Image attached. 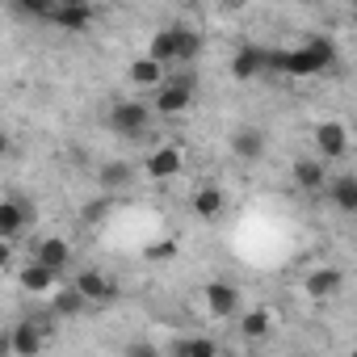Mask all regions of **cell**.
I'll return each instance as SVG.
<instances>
[{
    "label": "cell",
    "mask_w": 357,
    "mask_h": 357,
    "mask_svg": "<svg viewBox=\"0 0 357 357\" xmlns=\"http://www.w3.org/2000/svg\"><path fill=\"white\" fill-rule=\"evenodd\" d=\"M340 68V51L328 34H311L303 38L298 47H286V51H273L269 55V72H282V76H324V72H336Z\"/></svg>",
    "instance_id": "cell-1"
},
{
    "label": "cell",
    "mask_w": 357,
    "mask_h": 357,
    "mask_svg": "<svg viewBox=\"0 0 357 357\" xmlns=\"http://www.w3.org/2000/svg\"><path fill=\"white\" fill-rule=\"evenodd\" d=\"M194 93H198V80L194 72H176V76H164L160 89H151V114L155 118H181L194 109Z\"/></svg>",
    "instance_id": "cell-2"
},
{
    "label": "cell",
    "mask_w": 357,
    "mask_h": 357,
    "mask_svg": "<svg viewBox=\"0 0 357 357\" xmlns=\"http://www.w3.org/2000/svg\"><path fill=\"white\" fill-rule=\"evenodd\" d=\"M55 328H59V319L47 311V315H26V319H17L13 328H9V349H13V357H43V349L55 340Z\"/></svg>",
    "instance_id": "cell-3"
},
{
    "label": "cell",
    "mask_w": 357,
    "mask_h": 357,
    "mask_svg": "<svg viewBox=\"0 0 357 357\" xmlns=\"http://www.w3.org/2000/svg\"><path fill=\"white\" fill-rule=\"evenodd\" d=\"M151 122H155V114H151V105L147 101H139V97H118L114 105H109V114H105V126L118 135V139H147V130H151Z\"/></svg>",
    "instance_id": "cell-4"
},
{
    "label": "cell",
    "mask_w": 357,
    "mask_h": 357,
    "mask_svg": "<svg viewBox=\"0 0 357 357\" xmlns=\"http://www.w3.org/2000/svg\"><path fill=\"white\" fill-rule=\"evenodd\" d=\"M349 147H353V139H349V126H344L340 118H324V122L315 126V160L336 164V160L349 155Z\"/></svg>",
    "instance_id": "cell-5"
},
{
    "label": "cell",
    "mask_w": 357,
    "mask_h": 357,
    "mask_svg": "<svg viewBox=\"0 0 357 357\" xmlns=\"http://www.w3.org/2000/svg\"><path fill=\"white\" fill-rule=\"evenodd\" d=\"M72 290H76L89 307H109V303L122 294V286H118L105 269H80L76 282H72Z\"/></svg>",
    "instance_id": "cell-6"
},
{
    "label": "cell",
    "mask_w": 357,
    "mask_h": 357,
    "mask_svg": "<svg viewBox=\"0 0 357 357\" xmlns=\"http://www.w3.org/2000/svg\"><path fill=\"white\" fill-rule=\"evenodd\" d=\"M34 223V202L30 198H0V240L13 244L30 231Z\"/></svg>",
    "instance_id": "cell-7"
},
{
    "label": "cell",
    "mask_w": 357,
    "mask_h": 357,
    "mask_svg": "<svg viewBox=\"0 0 357 357\" xmlns=\"http://www.w3.org/2000/svg\"><path fill=\"white\" fill-rule=\"evenodd\" d=\"M143 172L151 176V181H172V176L185 172V151L176 143H155L143 160Z\"/></svg>",
    "instance_id": "cell-8"
},
{
    "label": "cell",
    "mask_w": 357,
    "mask_h": 357,
    "mask_svg": "<svg viewBox=\"0 0 357 357\" xmlns=\"http://www.w3.org/2000/svg\"><path fill=\"white\" fill-rule=\"evenodd\" d=\"M47 22L55 30H63V34H84L97 22V9L84 5V0H59V5H51V17Z\"/></svg>",
    "instance_id": "cell-9"
},
{
    "label": "cell",
    "mask_w": 357,
    "mask_h": 357,
    "mask_svg": "<svg viewBox=\"0 0 357 357\" xmlns=\"http://www.w3.org/2000/svg\"><path fill=\"white\" fill-rule=\"evenodd\" d=\"M34 265H43L47 273H55V278H63L68 269H72V244L63 240V236H43L38 244H34V257H30Z\"/></svg>",
    "instance_id": "cell-10"
},
{
    "label": "cell",
    "mask_w": 357,
    "mask_h": 357,
    "mask_svg": "<svg viewBox=\"0 0 357 357\" xmlns=\"http://www.w3.org/2000/svg\"><path fill=\"white\" fill-rule=\"evenodd\" d=\"M340 290H344V269H336V265H319L303 278V294L311 303H332Z\"/></svg>",
    "instance_id": "cell-11"
},
{
    "label": "cell",
    "mask_w": 357,
    "mask_h": 357,
    "mask_svg": "<svg viewBox=\"0 0 357 357\" xmlns=\"http://www.w3.org/2000/svg\"><path fill=\"white\" fill-rule=\"evenodd\" d=\"M202 303H206V311H211L215 319H231V315H240L244 294H240V286H231V282H206V286H202Z\"/></svg>",
    "instance_id": "cell-12"
},
{
    "label": "cell",
    "mask_w": 357,
    "mask_h": 357,
    "mask_svg": "<svg viewBox=\"0 0 357 357\" xmlns=\"http://www.w3.org/2000/svg\"><path fill=\"white\" fill-rule=\"evenodd\" d=\"M269 47H257V43H244L236 55H231V76L240 80V84H248V80H257V76H265L269 72Z\"/></svg>",
    "instance_id": "cell-13"
},
{
    "label": "cell",
    "mask_w": 357,
    "mask_h": 357,
    "mask_svg": "<svg viewBox=\"0 0 357 357\" xmlns=\"http://www.w3.org/2000/svg\"><path fill=\"white\" fill-rule=\"evenodd\" d=\"M328 164L324 160H315V155H298L294 164H290V181L303 190V194H324V185H328Z\"/></svg>",
    "instance_id": "cell-14"
},
{
    "label": "cell",
    "mask_w": 357,
    "mask_h": 357,
    "mask_svg": "<svg viewBox=\"0 0 357 357\" xmlns=\"http://www.w3.org/2000/svg\"><path fill=\"white\" fill-rule=\"evenodd\" d=\"M324 198L332 202V211H340V215H357V176H353V172H336V176H328Z\"/></svg>",
    "instance_id": "cell-15"
},
{
    "label": "cell",
    "mask_w": 357,
    "mask_h": 357,
    "mask_svg": "<svg viewBox=\"0 0 357 357\" xmlns=\"http://www.w3.org/2000/svg\"><path fill=\"white\" fill-rule=\"evenodd\" d=\"M190 211H194L202 223L223 219V211H227V190H223V185H198V190L190 194Z\"/></svg>",
    "instance_id": "cell-16"
},
{
    "label": "cell",
    "mask_w": 357,
    "mask_h": 357,
    "mask_svg": "<svg viewBox=\"0 0 357 357\" xmlns=\"http://www.w3.org/2000/svg\"><path fill=\"white\" fill-rule=\"evenodd\" d=\"M17 286H22V294H30V298H51V294H55V286H59V278H55V273H47L43 265L26 261V265L17 269Z\"/></svg>",
    "instance_id": "cell-17"
},
{
    "label": "cell",
    "mask_w": 357,
    "mask_h": 357,
    "mask_svg": "<svg viewBox=\"0 0 357 357\" xmlns=\"http://www.w3.org/2000/svg\"><path fill=\"white\" fill-rule=\"evenodd\" d=\"M97 185L105 190V198L130 190V185H135V164H126V160H105V164L97 168Z\"/></svg>",
    "instance_id": "cell-18"
},
{
    "label": "cell",
    "mask_w": 357,
    "mask_h": 357,
    "mask_svg": "<svg viewBox=\"0 0 357 357\" xmlns=\"http://www.w3.org/2000/svg\"><path fill=\"white\" fill-rule=\"evenodd\" d=\"M172 43H176V63H181V68H194L202 59V47H206V38L194 26H185V22L172 26Z\"/></svg>",
    "instance_id": "cell-19"
},
{
    "label": "cell",
    "mask_w": 357,
    "mask_h": 357,
    "mask_svg": "<svg viewBox=\"0 0 357 357\" xmlns=\"http://www.w3.org/2000/svg\"><path fill=\"white\" fill-rule=\"evenodd\" d=\"M231 155L257 164V160L265 155V130H261V126H236V130H231Z\"/></svg>",
    "instance_id": "cell-20"
},
{
    "label": "cell",
    "mask_w": 357,
    "mask_h": 357,
    "mask_svg": "<svg viewBox=\"0 0 357 357\" xmlns=\"http://www.w3.org/2000/svg\"><path fill=\"white\" fill-rule=\"evenodd\" d=\"M240 336H244L248 344L269 340V336H273V311H265V307H248V311H240Z\"/></svg>",
    "instance_id": "cell-21"
},
{
    "label": "cell",
    "mask_w": 357,
    "mask_h": 357,
    "mask_svg": "<svg viewBox=\"0 0 357 357\" xmlns=\"http://www.w3.org/2000/svg\"><path fill=\"white\" fill-rule=\"evenodd\" d=\"M147 59H151V63H160L164 72H168V68H176V43H172V26H164V30H155V34H151V43H147Z\"/></svg>",
    "instance_id": "cell-22"
},
{
    "label": "cell",
    "mask_w": 357,
    "mask_h": 357,
    "mask_svg": "<svg viewBox=\"0 0 357 357\" xmlns=\"http://www.w3.org/2000/svg\"><path fill=\"white\" fill-rule=\"evenodd\" d=\"M84 298L72 290V286H55V294H51V315L55 319H76V315H84Z\"/></svg>",
    "instance_id": "cell-23"
},
{
    "label": "cell",
    "mask_w": 357,
    "mask_h": 357,
    "mask_svg": "<svg viewBox=\"0 0 357 357\" xmlns=\"http://www.w3.org/2000/svg\"><path fill=\"white\" fill-rule=\"evenodd\" d=\"M126 76H130V84H139V89H160L168 72H164L160 63H151L147 55H139V59H135V63L126 68Z\"/></svg>",
    "instance_id": "cell-24"
},
{
    "label": "cell",
    "mask_w": 357,
    "mask_h": 357,
    "mask_svg": "<svg viewBox=\"0 0 357 357\" xmlns=\"http://www.w3.org/2000/svg\"><path fill=\"white\" fill-rule=\"evenodd\" d=\"M172 357H219V344L211 336H176Z\"/></svg>",
    "instance_id": "cell-25"
},
{
    "label": "cell",
    "mask_w": 357,
    "mask_h": 357,
    "mask_svg": "<svg viewBox=\"0 0 357 357\" xmlns=\"http://www.w3.org/2000/svg\"><path fill=\"white\" fill-rule=\"evenodd\" d=\"M51 5H55V0H17V5H13V17L47 22V17H51Z\"/></svg>",
    "instance_id": "cell-26"
},
{
    "label": "cell",
    "mask_w": 357,
    "mask_h": 357,
    "mask_svg": "<svg viewBox=\"0 0 357 357\" xmlns=\"http://www.w3.org/2000/svg\"><path fill=\"white\" fill-rule=\"evenodd\" d=\"M122 357H164V353H160V344H155V340L135 336V340H126V344H122Z\"/></svg>",
    "instance_id": "cell-27"
},
{
    "label": "cell",
    "mask_w": 357,
    "mask_h": 357,
    "mask_svg": "<svg viewBox=\"0 0 357 357\" xmlns=\"http://www.w3.org/2000/svg\"><path fill=\"white\" fill-rule=\"evenodd\" d=\"M109 211H114V198H97V202H89V206L80 211V219H84V223L93 227V223H101V219H105Z\"/></svg>",
    "instance_id": "cell-28"
},
{
    "label": "cell",
    "mask_w": 357,
    "mask_h": 357,
    "mask_svg": "<svg viewBox=\"0 0 357 357\" xmlns=\"http://www.w3.org/2000/svg\"><path fill=\"white\" fill-rule=\"evenodd\" d=\"M5 269H13V244L0 240V273H5Z\"/></svg>",
    "instance_id": "cell-29"
},
{
    "label": "cell",
    "mask_w": 357,
    "mask_h": 357,
    "mask_svg": "<svg viewBox=\"0 0 357 357\" xmlns=\"http://www.w3.org/2000/svg\"><path fill=\"white\" fill-rule=\"evenodd\" d=\"M9 151H13V139H9V130H0V160H9Z\"/></svg>",
    "instance_id": "cell-30"
},
{
    "label": "cell",
    "mask_w": 357,
    "mask_h": 357,
    "mask_svg": "<svg viewBox=\"0 0 357 357\" xmlns=\"http://www.w3.org/2000/svg\"><path fill=\"white\" fill-rule=\"evenodd\" d=\"M0 357H13V349H9V328L0 332Z\"/></svg>",
    "instance_id": "cell-31"
},
{
    "label": "cell",
    "mask_w": 357,
    "mask_h": 357,
    "mask_svg": "<svg viewBox=\"0 0 357 357\" xmlns=\"http://www.w3.org/2000/svg\"><path fill=\"white\" fill-rule=\"evenodd\" d=\"M219 357H227V353H219Z\"/></svg>",
    "instance_id": "cell-32"
}]
</instances>
